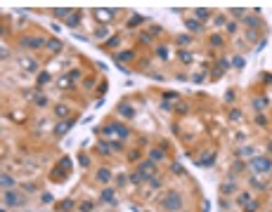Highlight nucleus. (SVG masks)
<instances>
[{
  "mask_svg": "<svg viewBox=\"0 0 272 212\" xmlns=\"http://www.w3.org/2000/svg\"><path fill=\"white\" fill-rule=\"evenodd\" d=\"M152 172H154V165H152V163H142L137 175H140L142 179H152Z\"/></svg>",
  "mask_w": 272,
  "mask_h": 212,
  "instance_id": "nucleus-3",
  "label": "nucleus"
},
{
  "mask_svg": "<svg viewBox=\"0 0 272 212\" xmlns=\"http://www.w3.org/2000/svg\"><path fill=\"white\" fill-rule=\"evenodd\" d=\"M230 118H232V120H239V118H241V113H239V111H232V116H230Z\"/></svg>",
  "mask_w": 272,
  "mask_h": 212,
  "instance_id": "nucleus-28",
  "label": "nucleus"
},
{
  "mask_svg": "<svg viewBox=\"0 0 272 212\" xmlns=\"http://www.w3.org/2000/svg\"><path fill=\"white\" fill-rule=\"evenodd\" d=\"M2 186L7 189V186H12V177H7V175H2Z\"/></svg>",
  "mask_w": 272,
  "mask_h": 212,
  "instance_id": "nucleus-17",
  "label": "nucleus"
},
{
  "mask_svg": "<svg viewBox=\"0 0 272 212\" xmlns=\"http://www.w3.org/2000/svg\"><path fill=\"white\" fill-rule=\"evenodd\" d=\"M69 127H71V123H59V125H57V130H55V132H57V134H62V132H67Z\"/></svg>",
  "mask_w": 272,
  "mask_h": 212,
  "instance_id": "nucleus-9",
  "label": "nucleus"
},
{
  "mask_svg": "<svg viewBox=\"0 0 272 212\" xmlns=\"http://www.w3.org/2000/svg\"><path fill=\"white\" fill-rule=\"evenodd\" d=\"M78 24H81V17H78V14H71V17H69V21H67V26H71V29H76Z\"/></svg>",
  "mask_w": 272,
  "mask_h": 212,
  "instance_id": "nucleus-7",
  "label": "nucleus"
},
{
  "mask_svg": "<svg viewBox=\"0 0 272 212\" xmlns=\"http://www.w3.org/2000/svg\"><path fill=\"white\" fill-rule=\"evenodd\" d=\"M57 17H69V10H55Z\"/></svg>",
  "mask_w": 272,
  "mask_h": 212,
  "instance_id": "nucleus-20",
  "label": "nucleus"
},
{
  "mask_svg": "<svg viewBox=\"0 0 272 212\" xmlns=\"http://www.w3.org/2000/svg\"><path fill=\"white\" fill-rule=\"evenodd\" d=\"M19 200H21V198H19L14 191H7V193H5V203H7V205H19Z\"/></svg>",
  "mask_w": 272,
  "mask_h": 212,
  "instance_id": "nucleus-4",
  "label": "nucleus"
},
{
  "mask_svg": "<svg viewBox=\"0 0 272 212\" xmlns=\"http://www.w3.org/2000/svg\"><path fill=\"white\" fill-rule=\"evenodd\" d=\"M59 47H62V45H59V43H57V40H50V50H52V52H57V50H59Z\"/></svg>",
  "mask_w": 272,
  "mask_h": 212,
  "instance_id": "nucleus-18",
  "label": "nucleus"
},
{
  "mask_svg": "<svg viewBox=\"0 0 272 212\" xmlns=\"http://www.w3.org/2000/svg\"><path fill=\"white\" fill-rule=\"evenodd\" d=\"M197 17H199V19H206V17H208V10H199Z\"/></svg>",
  "mask_w": 272,
  "mask_h": 212,
  "instance_id": "nucleus-21",
  "label": "nucleus"
},
{
  "mask_svg": "<svg viewBox=\"0 0 272 212\" xmlns=\"http://www.w3.org/2000/svg\"><path fill=\"white\" fill-rule=\"evenodd\" d=\"M47 80H50V76H47V73H40V76H38V85H45Z\"/></svg>",
  "mask_w": 272,
  "mask_h": 212,
  "instance_id": "nucleus-15",
  "label": "nucleus"
},
{
  "mask_svg": "<svg viewBox=\"0 0 272 212\" xmlns=\"http://www.w3.org/2000/svg\"><path fill=\"white\" fill-rule=\"evenodd\" d=\"M140 21H142V17H133V19H130V26H137Z\"/></svg>",
  "mask_w": 272,
  "mask_h": 212,
  "instance_id": "nucleus-26",
  "label": "nucleus"
},
{
  "mask_svg": "<svg viewBox=\"0 0 272 212\" xmlns=\"http://www.w3.org/2000/svg\"><path fill=\"white\" fill-rule=\"evenodd\" d=\"M133 59V52H123V54H118V61H130Z\"/></svg>",
  "mask_w": 272,
  "mask_h": 212,
  "instance_id": "nucleus-13",
  "label": "nucleus"
},
{
  "mask_svg": "<svg viewBox=\"0 0 272 212\" xmlns=\"http://www.w3.org/2000/svg\"><path fill=\"white\" fill-rule=\"evenodd\" d=\"M111 14H114V12H109V10H97V17H100V19H109Z\"/></svg>",
  "mask_w": 272,
  "mask_h": 212,
  "instance_id": "nucleus-10",
  "label": "nucleus"
},
{
  "mask_svg": "<svg viewBox=\"0 0 272 212\" xmlns=\"http://www.w3.org/2000/svg\"><path fill=\"white\" fill-rule=\"evenodd\" d=\"M118 111H121L123 116H128V118H133V116H135V111H133L128 104H121V106H118Z\"/></svg>",
  "mask_w": 272,
  "mask_h": 212,
  "instance_id": "nucleus-6",
  "label": "nucleus"
},
{
  "mask_svg": "<svg viewBox=\"0 0 272 212\" xmlns=\"http://www.w3.org/2000/svg\"><path fill=\"white\" fill-rule=\"evenodd\" d=\"M211 43H213V45H222V38H218V35H213V38H211Z\"/></svg>",
  "mask_w": 272,
  "mask_h": 212,
  "instance_id": "nucleus-23",
  "label": "nucleus"
},
{
  "mask_svg": "<svg viewBox=\"0 0 272 212\" xmlns=\"http://www.w3.org/2000/svg\"><path fill=\"white\" fill-rule=\"evenodd\" d=\"M97 179H100V182H106V179H109V170H100V172H97Z\"/></svg>",
  "mask_w": 272,
  "mask_h": 212,
  "instance_id": "nucleus-11",
  "label": "nucleus"
},
{
  "mask_svg": "<svg viewBox=\"0 0 272 212\" xmlns=\"http://www.w3.org/2000/svg\"><path fill=\"white\" fill-rule=\"evenodd\" d=\"M104 200H109V203L114 200V191H111V189H106V191H104Z\"/></svg>",
  "mask_w": 272,
  "mask_h": 212,
  "instance_id": "nucleus-16",
  "label": "nucleus"
},
{
  "mask_svg": "<svg viewBox=\"0 0 272 212\" xmlns=\"http://www.w3.org/2000/svg\"><path fill=\"white\" fill-rule=\"evenodd\" d=\"M57 116H67V106H57Z\"/></svg>",
  "mask_w": 272,
  "mask_h": 212,
  "instance_id": "nucleus-24",
  "label": "nucleus"
},
{
  "mask_svg": "<svg viewBox=\"0 0 272 212\" xmlns=\"http://www.w3.org/2000/svg\"><path fill=\"white\" fill-rule=\"evenodd\" d=\"M258 210V203H248V205H246V212H256Z\"/></svg>",
  "mask_w": 272,
  "mask_h": 212,
  "instance_id": "nucleus-19",
  "label": "nucleus"
},
{
  "mask_svg": "<svg viewBox=\"0 0 272 212\" xmlns=\"http://www.w3.org/2000/svg\"><path fill=\"white\" fill-rule=\"evenodd\" d=\"M180 59L185 61V64H189V59H192V57H189V54H187V52H182V54H180Z\"/></svg>",
  "mask_w": 272,
  "mask_h": 212,
  "instance_id": "nucleus-25",
  "label": "nucleus"
},
{
  "mask_svg": "<svg viewBox=\"0 0 272 212\" xmlns=\"http://www.w3.org/2000/svg\"><path fill=\"white\" fill-rule=\"evenodd\" d=\"M161 158H163V151H159V149L152 151V160H161Z\"/></svg>",
  "mask_w": 272,
  "mask_h": 212,
  "instance_id": "nucleus-14",
  "label": "nucleus"
},
{
  "mask_svg": "<svg viewBox=\"0 0 272 212\" xmlns=\"http://www.w3.org/2000/svg\"><path fill=\"white\" fill-rule=\"evenodd\" d=\"M24 47H40L43 45V40L40 38H24V43H21Z\"/></svg>",
  "mask_w": 272,
  "mask_h": 212,
  "instance_id": "nucleus-5",
  "label": "nucleus"
},
{
  "mask_svg": "<svg viewBox=\"0 0 272 212\" xmlns=\"http://www.w3.org/2000/svg\"><path fill=\"white\" fill-rule=\"evenodd\" d=\"M177 40H180V45H187V43H189V35H180Z\"/></svg>",
  "mask_w": 272,
  "mask_h": 212,
  "instance_id": "nucleus-22",
  "label": "nucleus"
},
{
  "mask_svg": "<svg viewBox=\"0 0 272 212\" xmlns=\"http://www.w3.org/2000/svg\"><path fill=\"white\" fill-rule=\"evenodd\" d=\"M163 205H166V210L177 212V208H180V196H177V193H168L166 200H163Z\"/></svg>",
  "mask_w": 272,
  "mask_h": 212,
  "instance_id": "nucleus-2",
  "label": "nucleus"
},
{
  "mask_svg": "<svg viewBox=\"0 0 272 212\" xmlns=\"http://www.w3.org/2000/svg\"><path fill=\"white\" fill-rule=\"evenodd\" d=\"M251 167H253L256 172H270L272 160L270 158H253V160H251Z\"/></svg>",
  "mask_w": 272,
  "mask_h": 212,
  "instance_id": "nucleus-1",
  "label": "nucleus"
},
{
  "mask_svg": "<svg viewBox=\"0 0 272 212\" xmlns=\"http://www.w3.org/2000/svg\"><path fill=\"white\" fill-rule=\"evenodd\" d=\"M81 210H83V212H90V210H92V205H90V203H85V205H81Z\"/></svg>",
  "mask_w": 272,
  "mask_h": 212,
  "instance_id": "nucleus-27",
  "label": "nucleus"
},
{
  "mask_svg": "<svg viewBox=\"0 0 272 212\" xmlns=\"http://www.w3.org/2000/svg\"><path fill=\"white\" fill-rule=\"evenodd\" d=\"M270 153H272V144H270Z\"/></svg>",
  "mask_w": 272,
  "mask_h": 212,
  "instance_id": "nucleus-29",
  "label": "nucleus"
},
{
  "mask_svg": "<svg viewBox=\"0 0 272 212\" xmlns=\"http://www.w3.org/2000/svg\"><path fill=\"white\" fill-rule=\"evenodd\" d=\"M232 191H234V184H225V186H222V193H225V196H232Z\"/></svg>",
  "mask_w": 272,
  "mask_h": 212,
  "instance_id": "nucleus-12",
  "label": "nucleus"
},
{
  "mask_svg": "<svg viewBox=\"0 0 272 212\" xmlns=\"http://www.w3.org/2000/svg\"><path fill=\"white\" fill-rule=\"evenodd\" d=\"M187 29L189 31H201V24H199L197 19H189V21H187Z\"/></svg>",
  "mask_w": 272,
  "mask_h": 212,
  "instance_id": "nucleus-8",
  "label": "nucleus"
}]
</instances>
